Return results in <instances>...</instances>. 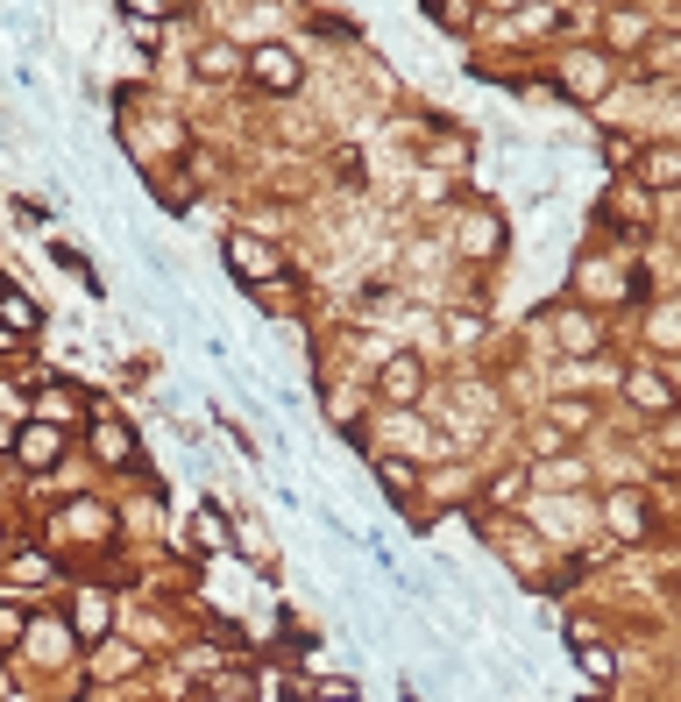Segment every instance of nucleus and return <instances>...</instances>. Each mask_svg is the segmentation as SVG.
<instances>
[{"mask_svg":"<svg viewBox=\"0 0 681 702\" xmlns=\"http://www.w3.org/2000/svg\"><path fill=\"white\" fill-rule=\"evenodd\" d=\"M632 156H639V142H632V135H625V142H603V164H611V171H625Z\"/></svg>","mask_w":681,"mask_h":702,"instance_id":"21","label":"nucleus"},{"mask_svg":"<svg viewBox=\"0 0 681 702\" xmlns=\"http://www.w3.org/2000/svg\"><path fill=\"white\" fill-rule=\"evenodd\" d=\"M561 341H568L575 355H589V348H596V327L582 320V312H561Z\"/></svg>","mask_w":681,"mask_h":702,"instance_id":"14","label":"nucleus"},{"mask_svg":"<svg viewBox=\"0 0 681 702\" xmlns=\"http://www.w3.org/2000/svg\"><path fill=\"white\" fill-rule=\"evenodd\" d=\"M36 419H43V426L79 419V398H71V390H43V398H36Z\"/></svg>","mask_w":681,"mask_h":702,"instance_id":"11","label":"nucleus"},{"mask_svg":"<svg viewBox=\"0 0 681 702\" xmlns=\"http://www.w3.org/2000/svg\"><path fill=\"white\" fill-rule=\"evenodd\" d=\"M249 78L263 93H298V78H306V64H298L291 50H277V43H263V50H249Z\"/></svg>","mask_w":681,"mask_h":702,"instance_id":"2","label":"nucleus"},{"mask_svg":"<svg viewBox=\"0 0 681 702\" xmlns=\"http://www.w3.org/2000/svg\"><path fill=\"white\" fill-rule=\"evenodd\" d=\"M192 539L206 546V554H220V546H227V532H220V511H199V518H192Z\"/></svg>","mask_w":681,"mask_h":702,"instance_id":"16","label":"nucleus"},{"mask_svg":"<svg viewBox=\"0 0 681 702\" xmlns=\"http://www.w3.org/2000/svg\"><path fill=\"white\" fill-rule=\"evenodd\" d=\"M582 674H589V681H611V674H618V653L603 646V639H589V646H582Z\"/></svg>","mask_w":681,"mask_h":702,"instance_id":"13","label":"nucleus"},{"mask_svg":"<svg viewBox=\"0 0 681 702\" xmlns=\"http://www.w3.org/2000/svg\"><path fill=\"white\" fill-rule=\"evenodd\" d=\"M199 71H206V78H242L249 57H242V50H227V43H206V50H199Z\"/></svg>","mask_w":681,"mask_h":702,"instance_id":"8","label":"nucleus"},{"mask_svg":"<svg viewBox=\"0 0 681 702\" xmlns=\"http://www.w3.org/2000/svg\"><path fill=\"white\" fill-rule=\"evenodd\" d=\"M93 454H100V461H135V433H128L121 419H100V426H93Z\"/></svg>","mask_w":681,"mask_h":702,"instance_id":"7","label":"nucleus"},{"mask_svg":"<svg viewBox=\"0 0 681 702\" xmlns=\"http://www.w3.org/2000/svg\"><path fill=\"white\" fill-rule=\"evenodd\" d=\"M0 298H8V284H0Z\"/></svg>","mask_w":681,"mask_h":702,"instance_id":"23","label":"nucleus"},{"mask_svg":"<svg viewBox=\"0 0 681 702\" xmlns=\"http://www.w3.org/2000/svg\"><path fill=\"white\" fill-rule=\"evenodd\" d=\"M603 518L618 525V539H646V497L639 490H618L611 504H603Z\"/></svg>","mask_w":681,"mask_h":702,"instance_id":"6","label":"nucleus"},{"mask_svg":"<svg viewBox=\"0 0 681 702\" xmlns=\"http://www.w3.org/2000/svg\"><path fill=\"white\" fill-rule=\"evenodd\" d=\"M376 476H384V490H391V497H412V468H405V461H384Z\"/></svg>","mask_w":681,"mask_h":702,"instance_id":"18","label":"nucleus"},{"mask_svg":"<svg viewBox=\"0 0 681 702\" xmlns=\"http://www.w3.org/2000/svg\"><path fill=\"white\" fill-rule=\"evenodd\" d=\"M426 8H440V0H426Z\"/></svg>","mask_w":681,"mask_h":702,"instance_id":"24","label":"nucleus"},{"mask_svg":"<svg viewBox=\"0 0 681 702\" xmlns=\"http://www.w3.org/2000/svg\"><path fill=\"white\" fill-rule=\"evenodd\" d=\"M121 8H128L135 22H157V15H171V8H178V0H121Z\"/></svg>","mask_w":681,"mask_h":702,"instance_id":"19","label":"nucleus"},{"mask_svg":"<svg viewBox=\"0 0 681 702\" xmlns=\"http://www.w3.org/2000/svg\"><path fill=\"white\" fill-rule=\"evenodd\" d=\"M653 341H660V348L681 341V312H660V320H653Z\"/></svg>","mask_w":681,"mask_h":702,"instance_id":"22","label":"nucleus"},{"mask_svg":"<svg viewBox=\"0 0 681 702\" xmlns=\"http://www.w3.org/2000/svg\"><path fill=\"white\" fill-rule=\"evenodd\" d=\"M220 249H227V270H235V277H242L249 291H256V284H277V277H284V249H277V242H263V234H227Z\"/></svg>","mask_w":681,"mask_h":702,"instance_id":"1","label":"nucleus"},{"mask_svg":"<svg viewBox=\"0 0 681 702\" xmlns=\"http://www.w3.org/2000/svg\"><path fill=\"white\" fill-rule=\"evenodd\" d=\"M433 15H440V29H447V36H462V29L476 22V8H469V0H440Z\"/></svg>","mask_w":681,"mask_h":702,"instance_id":"15","label":"nucleus"},{"mask_svg":"<svg viewBox=\"0 0 681 702\" xmlns=\"http://www.w3.org/2000/svg\"><path fill=\"white\" fill-rule=\"evenodd\" d=\"M376 383H384V398L412 405L419 390H426V369H419V355H391V362H384V376H376Z\"/></svg>","mask_w":681,"mask_h":702,"instance_id":"5","label":"nucleus"},{"mask_svg":"<svg viewBox=\"0 0 681 702\" xmlns=\"http://www.w3.org/2000/svg\"><path fill=\"white\" fill-rule=\"evenodd\" d=\"M0 320H8L15 334H36V327H43V312H36V298H22V291H8V298H0Z\"/></svg>","mask_w":681,"mask_h":702,"instance_id":"9","label":"nucleus"},{"mask_svg":"<svg viewBox=\"0 0 681 702\" xmlns=\"http://www.w3.org/2000/svg\"><path fill=\"white\" fill-rule=\"evenodd\" d=\"M646 185H681V149H646Z\"/></svg>","mask_w":681,"mask_h":702,"instance_id":"10","label":"nucleus"},{"mask_svg":"<svg viewBox=\"0 0 681 702\" xmlns=\"http://www.w3.org/2000/svg\"><path fill=\"white\" fill-rule=\"evenodd\" d=\"M554 22H561V8H547V0H540V8H525V15H518V29H525V36H547Z\"/></svg>","mask_w":681,"mask_h":702,"instance_id":"17","label":"nucleus"},{"mask_svg":"<svg viewBox=\"0 0 681 702\" xmlns=\"http://www.w3.org/2000/svg\"><path fill=\"white\" fill-rule=\"evenodd\" d=\"M504 242H511V227H504V220H497L490 206H476V213H469V227H462V242H454V249H462L469 263H490V256L504 249Z\"/></svg>","mask_w":681,"mask_h":702,"instance_id":"3","label":"nucleus"},{"mask_svg":"<svg viewBox=\"0 0 681 702\" xmlns=\"http://www.w3.org/2000/svg\"><path fill=\"white\" fill-rule=\"evenodd\" d=\"M561 86H568L575 100H603V86H611V57H603V50L568 57V64H561Z\"/></svg>","mask_w":681,"mask_h":702,"instance_id":"4","label":"nucleus"},{"mask_svg":"<svg viewBox=\"0 0 681 702\" xmlns=\"http://www.w3.org/2000/svg\"><path fill=\"white\" fill-rule=\"evenodd\" d=\"M22 454H29V461H50V454H64V433L36 419V426H29V440H22Z\"/></svg>","mask_w":681,"mask_h":702,"instance_id":"12","label":"nucleus"},{"mask_svg":"<svg viewBox=\"0 0 681 702\" xmlns=\"http://www.w3.org/2000/svg\"><path fill=\"white\" fill-rule=\"evenodd\" d=\"M64 646H71L64 624H36V653H64Z\"/></svg>","mask_w":681,"mask_h":702,"instance_id":"20","label":"nucleus"}]
</instances>
